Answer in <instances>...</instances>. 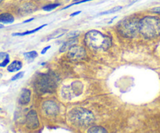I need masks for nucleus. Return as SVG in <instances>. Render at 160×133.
I'll use <instances>...</instances> for the list:
<instances>
[{
	"mask_svg": "<svg viewBox=\"0 0 160 133\" xmlns=\"http://www.w3.org/2000/svg\"><path fill=\"white\" fill-rule=\"evenodd\" d=\"M14 21L13 15L9 13H4L0 14V22L4 23H11Z\"/></svg>",
	"mask_w": 160,
	"mask_h": 133,
	"instance_id": "nucleus-10",
	"label": "nucleus"
},
{
	"mask_svg": "<svg viewBox=\"0 0 160 133\" xmlns=\"http://www.w3.org/2000/svg\"><path fill=\"white\" fill-rule=\"evenodd\" d=\"M84 40L86 45L94 50H106L112 45L111 38L96 30L87 32Z\"/></svg>",
	"mask_w": 160,
	"mask_h": 133,
	"instance_id": "nucleus-1",
	"label": "nucleus"
},
{
	"mask_svg": "<svg viewBox=\"0 0 160 133\" xmlns=\"http://www.w3.org/2000/svg\"><path fill=\"white\" fill-rule=\"evenodd\" d=\"M121 9H122V6H115V7H114V8H112V9H109V10L104 11V12H103V13H100V15L111 14V13H115V12H117V11L120 10Z\"/></svg>",
	"mask_w": 160,
	"mask_h": 133,
	"instance_id": "nucleus-16",
	"label": "nucleus"
},
{
	"mask_svg": "<svg viewBox=\"0 0 160 133\" xmlns=\"http://www.w3.org/2000/svg\"><path fill=\"white\" fill-rule=\"evenodd\" d=\"M34 20V18H31V19H28V20H24V23H28V22H30V21H32V20Z\"/></svg>",
	"mask_w": 160,
	"mask_h": 133,
	"instance_id": "nucleus-25",
	"label": "nucleus"
},
{
	"mask_svg": "<svg viewBox=\"0 0 160 133\" xmlns=\"http://www.w3.org/2000/svg\"><path fill=\"white\" fill-rule=\"evenodd\" d=\"M2 77V74H1V73H0V78H1V77Z\"/></svg>",
	"mask_w": 160,
	"mask_h": 133,
	"instance_id": "nucleus-27",
	"label": "nucleus"
},
{
	"mask_svg": "<svg viewBox=\"0 0 160 133\" xmlns=\"http://www.w3.org/2000/svg\"><path fill=\"white\" fill-rule=\"evenodd\" d=\"M79 34H80L79 31H72V32L69 33V34H68V38H76V37H77Z\"/></svg>",
	"mask_w": 160,
	"mask_h": 133,
	"instance_id": "nucleus-20",
	"label": "nucleus"
},
{
	"mask_svg": "<svg viewBox=\"0 0 160 133\" xmlns=\"http://www.w3.org/2000/svg\"><path fill=\"white\" fill-rule=\"evenodd\" d=\"M56 86L57 81L55 77L49 74H39L35 83V88L40 93L53 92Z\"/></svg>",
	"mask_w": 160,
	"mask_h": 133,
	"instance_id": "nucleus-5",
	"label": "nucleus"
},
{
	"mask_svg": "<svg viewBox=\"0 0 160 133\" xmlns=\"http://www.w3.org/2000/svg\"><path fill=\"white\" fill-rule=\"evenodd\" d=\"M88 133H104L107 132V130L105 128H102L101 126H93L90 128H89Z\"/></svg>",
	"mask_w": 160,
	"mask_h": 133,
	"instance_id": "nucleus-14",
	"label": "nucleus"
},
{
	"mask_svg": "<svg viewBox=\"0 0 160 133\" xmlns=\"http://www.w3.org/2000/svg\"><path fill=\"white\" fill-rule=\"evenodd\" d=\"M69 57L74 61L83 59L86 56V50L83 47L79 45H72L69 49Z\"/></svg>",
	"mask_w": 160,
	"mask_h": 133,
	"instance_id": "nucleus-6",
	"label": "nucleus"
},
{
	"mask_svg": "<svg viewBox=\"0 0 160 133\" xmlns=\"http://www.w3.org/2000/svg\"><path fill=\"white\" fill-rule=\"evenodd\" d=\"M31 100V91L28 88L22 89L19 96V103L22 105L28 104Z\"/></svg>",
	"mask_w": 160,
	"mask_h": 133,
	"instance_id": "nucleus-9",
	"label": "nucleus"
},
{
	"mask_svg": "<svg viewBox=\"0 0 160 133\" xmlns=\"http://www.w3.org/2000/svg\"><path fill=\"white\" fill-rule=\"evenodd\" d=\"M59 5H60L59 3L49 4V5H45V6H43V9L45 11H51L54 9H55V8L58 7V6H59Z\"/></svg>",
	"mask_w": 160,
	"mask_h": 133,
	"instance_id": "nucleus-17",
	"label": "nucleus"
},
{
	"mask_svg": "<svg viewBox=\"0 0 160 133\" xmlns=\"http://www.w3.org/2000/svg\"><path fill=\"white\" fill-rule=\"evenodd\" d=\"M24 74V72H19V73H17V74H15V75L12 77V79L11 80H12V81H16V80L17 79H20V78H21V77H23Z\"/></svg>",
	"mask_w": 160,
	"mask_h": 133,
	"instance_id": "nucleus-18",
	"label": "nucleus"
},
{
	"mask_svg": "<svg viewBox=\"0 0 160 133\" xmlns=\"http://www.w3.org/2000/svg\"><path fill=\"white\" fill-rule=\"evenodd\" d=\"M81 13V11H78V12H76V13H72V14L70 15L71 16H76V15H78V14H79V13Z\"/></svg>",
	"mask_w": 160,
	"mask_h": 133,
	"instance_id": "nucleus-24",
	"label": "nucleus"
},
{
	"mask_svg": "<svg viewBox=\"0 0 160 133\" xmlns=\"http://www.w3.org/2000/svg\"><path fill=\"white\" fill-rule=\"evenodd\" d=\"M3 27H4L3 24H1V23H0V29H1V28H3Z\"/></svg>",
	"mask_w": 160,
	"mask_h": 133,
	"instance_id": "nucleus-26",
	"label": "nucleus"
},
{
	"mask_svg": "<svg viewBox=\"0 0 160 133\" xmlns=\"http://www.w3.org/2000/svg\"><path fill=\"white\" fill-rule=\"evenodd\" d=\"M7 56H9V55L6 52H0V60L4 59Z\"/></svg>",
	"mask_w": 160,
	"mask_h": 133,
	"instance_id": "nucleus-22",
	"label": "nucleus"
},
{
	"mask_svg": "<svg viewBox=\"0 0 160 133\" xmlns=\"http://www.w3.org/2000/svg\"><path fill=\"white\" fill-rule=\"evenodd\" d=\"M139 31L145 38H155L160 35V18L147 16L139 21Z\"/></svg>",
	"mask_w": 160,
	"mask_h": 133,
	"instance_id": "nucleus-2",
	"label": "nucleus"
},
{
	"mask_svg": "<svg viewBox=\"0 0 160 133\" xmlns=\"http://www.w3.org/2000/svg\"><path fill=\"white\" fill-rule=\"evenodd\" d=\"M47 24H43V25L39 26V27H36L35 29L34 30H32V31H27L25 32H20V33H13V36H24V35H27V34H33V33L36 32V31H39L40 29L43 28L44 27H46Z\"/></svg>",
	"mask_w": 160,
	"mask_h": 133,
	"instance_id": "nucleus-13",
	"label": "nucleus"
},
{
	"mask_svg": "<svg viewBox=\"0 0 160 133\" xmlns=\"http://www.w3.org/2000/svg\"><path fill=\"white\" fill-rule=\"evenodd\" d=\"M50 45H49V46H47V47H45V48H44V49H43V50H42L41 53H42V54H45L46 52H47V51L48 50V49H50Z\"/></svg>",
	"mask_w": 160,
	"mask_h": 133,
	"instance_id": "nucleus-23",
	"label": "nucleus"
},
{
	"mask_svg": "<svg viewBox=\"0 0 160 133\" xmlns=\"http://www.w3.org/2000/svg\"><path fill=\"white\" fill-rule=\"evenodd\" d=\"M2 1H3V0H0V3H1V2H2Z\"/></svg>",
	"mask_w": 160,
	"mask_h": 133,
	"instance_id": "nucleus-28",
	"label": "nucleus"
},
{
	"mask_svg": "<svg viewBox=\"0 0 160 133\" xmlns=\"http://www.w3.org/2000/svg\"><path fill=\"white\" fill-rule=\"evenodd\" d=\"M0 110H1V108H0Z\"/></svg>",
	"mask_w": 160,
	"mask_h": 133,
	"instance_id": "nucleus-29",
	"label": "nucleus"
},
{
	"mask_svg": "<svg viewBox=\"0 0 160 133\" xmlns=\"http://www.w3.org/2000/svg\"><path fill=\"white\" fill-rule=\"evenodd\" d=\"M151 12H153V13H158V14H160V7H155V8H152V9H151Z\"/></svg>",
	"mask_w": 160,
	"mask_h": 133,
	"instance_id": "nucleus-21",
	"label": "nucleus"
},
{
	"mask_svg": "<svg viewBox=\"0 0 160 133\" xmlns=\"http://www.w3.org/2000/svg\"><path fill=\"white\" fill-rule=\"evenodd\" d=\"M24 55L26 59H28V60H32V59H34L35 58L38 56V52L36 51H31V52H25Z\"/></svg>",
	"mask_w": 160,
	"mask_h": 133,
	"instance_id": "nucleus-15",
	"label": "nucleus"
},
{
	"mask_svg": "<svg viewBox=\"0 0 160 133\" xmlns=\"http://www.w3.org/2000/svg\"><path fill=\"white\" fill-rule=\"evenodd\" d=\"M69 117L73 124L81 126L89 125L94 120L93 113L83 107L74 108L69 112Z\"/></svg>",
	"mask_w": 160,
	"mask_h": 133,
	"instance_id": "nucleus-3",
	"label": "nucleus"
},
{
	"mask_svg": "<svg viewBox=\"0 0 160 133\" xmlns=\"http://www.w3.org/2000/svg\"><path fill=\"white\" fill-rule=\"evenodd\" d=\"M9 56H7L5 58V59H3V61L2 62V63H0V66L1 67H4V66H7V64L9 63Z\"/></svg>",
	"mask_w": 160,
	"mask_h": 133,
	"instance_id": "nucleus-19",
	"label": "nucleus"
},
{
	"mask_svg": "<svg viewBox=\"0 0 160 133\" xmlns=\"http://www.w3.org/2000/svg\"><path fill=\"white\" fill-rule=\"evenodd\" d=\"M76 42H77V40L74 39V38H72V40H70V41H66V42L61 46V49H60V52H65V51H67L68 49H69V48H70L72 45H75Z\"/></svg>",
	"mask_w": 160,
	"mask_h": 133,
	"instance_id": "nucleus-12",
	"label": "nucleus"
},
{
	"mask_svg": "<svg viewBox=\"0 0 160 133\" xmlns=\"http://www.w3.org/2000/svg\"><path fill=\"white\" fill-rule=\"evenodd\" d=\"M117 29L122 36L132 38L139 31V20L135 17H126L119 23Z\"/></svg>",
	"mask_w": 160,
	"mask_h": 133,
	"instance_id": "nucleus-4",
	"label": "nucleus"
},
{
	"mask_svg": "<svg viewBox=\"0 0 160 133\" xmlns=\"http://www.w3.org/2000/svg\"><path fill=\"white\" fill-rule=\"evenodd\" d=\"M43 109L47 115L54 116L57 115L59 111V106L56 102L52 100H47L43 102Z\"/></svg>",
	"mask_w": 160,
	"mask_h": 133,
	"instance_id": "nucleus-8",
	"label": "nucleus"
},
{
	"mask_svg": "<svg viewBox=\"0 0 160 133\" xmlns=\"http://www.w3.org/2000/svg\"><path fill=\"white\" fill-rule=\"evenodd\" d=\"M26 124L30 129H35L39 125L38 115L35 110H30L26 116Z\"/></svg>",
	"mask_w": 160,
	"mask_h": 133,
	"instance_id": "nucleus-7",
	"label": "nucleus"
},
{
	"mask_svg": "<svg viewBox=\"0 0 160 133\" xmlns=\"http://www.w3.org/2000/svg\"><path fill=\"white\" fill-rule=\"evenodd\" d=\"M22 67V63L18 60H14L8 66L7 70L9 72H15L20 70Z\"/></svg>",
	"mask_w": 160,
	"mask_h": 133,
	"instance_id": "nucleus-11",
	"label": "nucleus"
}]
</instances>
